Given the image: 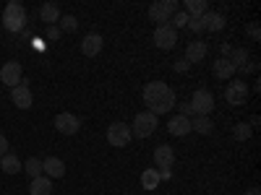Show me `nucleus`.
Here are the masks:
<instances>
[{
	"mask_svg": "<svg viewBox=\"0 0 261 195\" xmlns=\"http://www.w3.org/2000/svg\"><path fill=\"white\" fill-rule=\"evenodd\" d=\"M3 26L11 34L24 31V26H27V8L21 6L18 0H11V3L6 6V11H3Z\"/></svg>",
	"mask_w": 261,
	"mask_h": 195,
	"instance_id": "2",
	"label": "nucleus"
},
{
	"mask_svg": "<svg viewBox=\"0 0 261 195\" xmlns=\"http://www.w3.org/2000/svg\"><path fill=\"white\" fill-rule=\"evenodd\" d=\"M206 52H209V47H206V42H188V47H186V62L191 65V62H201L204 57H206Z\"/></svg>",
	"mask_w": 261,
	"mask_h": 195,
	"instance_id": "16",
	"label": "nucleus"
},
{
	"mask_svg": "<svg viewBox=\"0 0 261 195\" xmlns=\"http://www.w3.org/2000/svg\"><path fill=\"white\" fill-rule=\"evenodd\" d=\"M157 125H160V117H157V115H151V112L146 110V112H139V115L134 117L130 133H134L136 138H149V136L157 130Z\"/></svg>",
	"mask_w": 261,
	"mask_h": 195,
	"instance_id": "4",
	"label": "nucleus"
},
{
	"mask_svg": "<svg viewBox=\"0 0 261 195\" xmlns=\"http://www.w3.org/2000/svg\"><path fill=\"white\" fill-rule=\"evenodd\" d=\"M172 164H175V151H172V146L160 143V146L154 148V167H160V169H170Z\"/></svg>",
	"mask_w": 261,
	"mask_h": 195,
	"instance_id": "12",
	"label": "nucleus"
},
{
	"mask_svg": "<svg viewBox=\"0 0 261 195\" xmlns=\"http://www.w3.org/2000/svg\"><path fill=\"white\" fill-rule=\"evenodd\" d=\"M29 195H53V180L50 177H34L29 182Z\"/></svg>",
	"mask_w": 261,
	"mask_h": 195,
	"instance_id": "21",
	"label": "nucleus"
},
{
	"mask_svg": "<svg viewBox=\"0 0 261 195\" xmlns=\"http://www.w3.org/2000/svg\"><path fill=\"white\" fill-rule=\"evenodd\" d=\"M191 130H193V133H199V136H209L212 130H214V122L209 117L196 115V117H191Z\"/></svg>",
	"mask_w": 261,
	"mask_h": 195,
	"instance_id": "24",
	"label": "nucleus"
},
{
	"mask_svg": "<svg viewBox=\"0 0 261 195\" xmlns=\"http://www.w3.org/2000/svg\"><path fill=\"white\" fill-rule=\"evenodd\" d=\"M251 133H253V127H251L248 122H238V125L232 127V138H235V141H248Z\"/></svg>",
	"mask_w": 261,
	"mask_h": 195,
	"instance_id": "27",
	"label": "nucleus"
},
{
	"mask_svg": "<svg viewBox=\"0 0 261 195\" xmlns=\"http://www.w3.org/2000/svg\"><path fill=\"white\" fill-rule=\"evenodd\" d=\"M79 127H81V120L76 115H71V112H60L55 117V130L63 133V136H76Z\"/></svg>",
	"mask_w": 261,
	"mask_h": 195,
	"instance_id": "10",
	"label": "nucleus"
},
{
	"mask_svg": "<svg viewBox=\"0 0 261 195\" xmlns=\"http://www.w3.org/2000/svg\"><path fill=\"white\" fill-rule=\"evenodd\" d=\"M21 78H24V68H21V62H16V60H8L3 68H0V81H3L8 89H16L21 83Z\"/></svg>",
	"mask_w": 261,
	"mask_h": 195,
	"instance_id": "8",
	"label": "nucleus"
},
{
	"mask_svg": "<svg viewBox=\"0 0 261 195\" xmlns=\"http://www.w3.org/2000/svg\"><path fill=\"white\" fill-rule=\"evenodd\" d=\"M183 11L188 13V18H201L209 11V3H206V0H186Z\"/></svg>",
	"mask_w": 261,
	"mask_h": 195,
	"instance_id": "22",
	"label": "nucleus"
},
{
	"mask_svg": "<svg viewBox=\"0 0 261 195\" xmlns=\"http://www.w3.org/2000/svg\"><path fill=\"white\" fill-rule=\"evenodd\" d=\"M178 107H180V112H178L180 117H188V120H191V117H196V112H193V107H191L188 102H183V104H178Z\"/></svg>",
	"mask_w": 261,
	"mask_h": 195,
	"instance_id": "31",
	"label": "nucleus"
},
{
	"mask_svg": "<svg viewBox=\"0 0 261 195\" xmlns=\"http://www.w3.org/2000/svg\"><path fill=\"white\" fill-rule=\"evenodd\" d=\"M188 104L193 107V112L196 115H201V117H209L212 112H214V94L209 91V89H196L193 91V96L188 99Z\"/></svg>",
	"mask_w": 261,
	"mask_h": 195,
	"instance_id": "5",
	"label": "nucleus"
},
{
	"mask_svg": "<svg viewBox=\"0 0 261 195\" xmlns=\"http://www.w3.org/2000/svg\"><path fill=\"white\" fill-rule=\"evenodd\" d=\"M60 16H63V13H60V8H58L55 3H42V6H39V18L45 21L47 26H55L58 21H60Z\"/></svg>",
	"mask_w": 261,
	"mask_h": 195,
	"instance_id": "19",
	"label": "nucleus"
},
{
	"mask_svg": "<svg viewBox=\"0 0 261 195\" xmlns=\"http://www.w3.org/2000/svg\"><path fill=\"white\" fill-rule=\"evenodd\" d=\"M178 11H180L178 0H157V3L149 6V18L157 21V26H165V24H170V18Z\"/></svg>",
	"mask_w": 261,
	"mask_h": 195,
	"instance_id": "3",
	"label": "nucleus"
},
{
	"mask_svg": "<svg viewBox=\"0 0 261 195\" xmlns=\"http://www.w3.org/2000/svg\"><path fill=\"white\" fill-rule=\"evenodd\" d=\"M160 182H162V180H160V169H157V167L141 172V187H144V190H157Z\"/></svg>",
	"mask_w": 261,
	"mask_h": 195,
	"instance_id": "23",
	"label": "nucleus"
},
{
	"mask_svg": "<svg viewBox=\"0 0 261 195\" xmlns=\"http://www.w3.org/2000/svg\"><path fill=\"white\" fill-rule=\"evenodd\" d=\"M170 177H172L170 169H160V180H170Z\"/></svg>",
	"mask_w": 261,
	"mask_h": 195,
	"instance_id": "36",
	"label": "nucleus"
},
{
	"mask_svg": "<svg viewBox=\"0 0 261 195\" xmlns=\"http://www.w3.org/2000/svg\"><path fill=\"white\" fill-rule=\"evenodd\" d=\"M58 26H60V31H76L79 29V21H76V16H60Z\"/></svg>",
	"mask_w": 261,
	"mask_h": 195,
	"instance_id": "28",
	"label": "nucleus"
},
{
	"mask_svg": "<svg viewBox=\"0 0 261 195\" xmlns=\"http://www.w3.org/2000/svg\"><path fill=\"white\" fill-rule=\"evenodd\" d=\"M42 175L50 177V180H58L65 175V161L58 159V156H50V159H42Z\"/></svg>",
	"mask_w": 261,
	"mask_h": 195,
	"instance_id": "13",
	"label": "nucleus"
},
{
	"mask_svg": "<svg viewBox=\"0 0 261 195\" xmlns=\"http://www.w3.org/2000/svg\"><path fill=\"white\" fill-rule=\"evenodd\" d=\"M248 83L246 81H232V83H227V89H225V99H227V104H232V107H241V104H246L248 102Z\"/></svg>",
	"mask_w": 261,
	"mask_h": 195,
	"instance_id": "7",
	"label": "nucleus"
},
{
	"mask_svg": "<svg viewBox=\"0 0 261 195\" xmlns=\"http://www.w3.org/2000/svg\"><path fill=\"white\" fill-rule=\"evenodd\" d=\"M11 102L18 107V110H29V107L34 104V96H32L29 83H18L16 89H11Z\"/></svg>",
	"mask_w": 261,
	"mask_h": 195,
	"instance_id": "11",
	"label": "nucleus"
},
{
	"mask_svg": "<svg viewBox=\"0 0 261 195\" xmlns=\"http://www.w3.org/2000/svg\"><path fill=\"white\" fill-rule=\"evenodd\" d=\"M167 130H170V136L183 138V136H188V133H191V120H188V117L175 115V117H172V120L167 122Z\"/></svg>",
	"mask_w": 261,
	"mask_h": 195,
	"instance_id": "17",
	"label": "nucleus"
},
{
	"mask_svg": "<svg viewBox=\"0 0 261 195\" xmlns=\"http://www.w3.org/2000/svg\"><path fill=\"white\" fill-rule=\"evenodd\" d=\"M227 60L235 65V71H246V60H248V52L243 50V47H235V50H230V55H227Z\"/></svg>",
	"mask_w": 261,
	"mask_h": 195,
	"instance_id": "25",
	"label": "nucleus"
},
{
	"mask_svg": "<svg viewBox=\"0 0 261 195\" xmlns=\"http://www.w3.org/2000/svg\"><path fill=\"white\" fill-rule=\"evenodd\" d=\"M212 73H214V78H220V81H230L238 71H235V65L227 57H217L212 62Z\"/></svg>",
	"mask_w": 261,
	"mask_h": 195,
	"instance_id": "15",
	"label": "nucleus"
},
{
	"mask_svg": "<svg viewBox=\"0 0 261 195\" xmlns=\"http://www.w3.org/2000/svg\"><path fill=\"white\" fill-rule=\"evenodd\" d=\"M246 34H248V37H251L253 42H261V29H258V24H248Z\"/></svg>",
	"mask_w": 261,
	"mask_h": 195,
	"instance_id": "33",
	"label": "nucleus"
},
{
	"mask_svg": "<svg viewBox=\"0 0 261 195\" xmlns=\"http://www.w3.org/2000/svg\"><path fill=\"white\" fill-rule=\"evenodd\" d=\"M144 104L149 107V112L151 115H167L172 107L178 104V96H175V91L170 89V86L165 83V81H149L146 86H144Z\"/></svg>",
	"mask_w": 261,
	"mask_h": 195,
	"instance_id": "1",
	"label": "nucleus"
},
{
	"mask_svg": "<svg viewBox=\"0 0 261 195\" xmlns=\"http://www.w3.org/2000/svg\"><path fill=\"white\" fill-rule=\"evenodd\" d=\"M188 29H191L193 34H201V31H204V21H201V18H191V21H188Z\"/></svg>",
	"mask_w": 261,
	"mask_h": 195,
	"instance_id": "30",
	"label": "nucleus"
},
{
	"mask_svg": "<svg viewBox=\"0 0 261 195\" xmlns=\"http://www.w3.org/2000/svg\"><path fill=\"white\" fill-rule=\"evenodd\" d=\"M201 21H204V29L206 31H222L225 29V16L222 13H214V11H206L204 16H201Z\"/></svg>",
	"mask_w": 261,
	"mask_h": 195,
	"instance_id": "20",
	"label": "nucleus"
},
{
	"mask_svg": "<svg viewBox=\"0 0 261 195\" xmlns=\"http://www.w3.org/2000/svg\"><path fill=\"white\" fill-rule=\"evenodd\" d=\"M32 42H34V47H37V50H45V42H42V39H39V37H34V39H32Z\"/></svg>",
	"mask_w": 261,
	"mask_h": 195,
	"instance_id": "37",
	"label": "nucleus"
},
{
	"mask_svg": "<svg viewBox=\"0 0 261 195\" xmlns=\"http://www.w3.org/2000/svg\"><path fill=\"white\" fill-rule=\"evenodd\" d=\"M246 195H261V192H258V187H251V190H248Z\"/></svg>",
	"mask_w": 261,
	"mask_h": 195,
	"instance_id": "39",
	"label": "nucleus"
},
{
	"mask_svg": "<svg viewBox=\"0 0 261 195\" xmlns=\"http://www.w3.org/2000/svg\"><path fill=\"white\" fill-rule=\"evenodd\" d=\"M24 172L34 180V177H42V159H37V156H32V159H27L24 161Z\"/></svg>",
	"mask_w": 261,
	"mask_h": 195,
	"instance_id": "26",
	"label": "nucleus"
},
{
	"mask_svg": "<svg viewBox=\"0 0 261 195\" xmlns=\"http://www.w3.org/2000/svg\"><path fill=\"white\" fill-rule=\"evenodd\" d=\"M154 45H157L160 50H172V47L178 45V31L172 29L170 24L157 26V29H154Z\"/></svg>",
	"mask_w": 261,
	"mask_h": 195,
	"instance_id": "9",
	"label": "nucleus"
},
{
	"mask_svg": "<svg viewBox=\"0 0 261 195\" xmlns=\"http://www.w3.org/2000/svg\"><path fill=\"white\" fill-rule=\"evenodd\" d=\"M45 37H47L50 42H58V39L63 37V31H60V26H47V31H45Z\"/></svg>",
	"mask_w": 261,
	"mask_h": 195,
	"instance_id": "32",
	"label": "nucleus"
},
{
	"mask_svg": "<svg viewBox=\"0 0 261 195\" xmlns=\"http://www.w3.org/2000/svg\"><path fill=\"white\" fill-rule=\"evenodd\" d=\"M130 138H134V133H130V125H125V122H113L107 127V143L115 146V148L128 146Z\"/></svg>",
	"mask_w": 261,
	"mask_h": 195,
	"instance_id": "6",
	"label": "nucleus"
},
{
	"mask_svg": "<svg viewBox=\"0 0 261 195\" xmlns=\"http://www.w3.org/2000/svg\"><path fill=\"white\" fill-rule=\"evenodd\" d=\"M230 50H232L230 45H220V52H222V57H227V55H230Z\"/></svg>",
	"mask_w": 261,
	"mask_h": 195,
	"instance_id": "38",
	"label": "nucleus"
},
{
	"mask_svg": "<svg viewBox=\"0 0 261 195\" xmlns=\"http://www.w3.org/2000/svg\"><path fill=\"white\" fill-rule=\"evenodd\" d=\"M170 21H172V24H170V26H172V29H175V31H178V29H183V26H188V21H191V18H188V13H186V11H178V13H175V16H172Z\"/></svg>",
	"mask_w": 261,
	"mask_h": 195,
	"instance_id": "29",
	"label": "nucleus"
},
{
	"mask_svg": "<svg viewBox=\"0 0 261 195\" xmlns=\"http://www.w3.org/2000/svg\"><path fill=\"white\" fill-rule=\"evenodd\" d=\"M6 154H8V138L0 133V156H6Z\"/></svg>",
	"mask_w": 261,
	"mask_h": 195,
	"instance_id": "35",
	"label": "nucleus"
},
{
	"mask_svg": "<svg viewBox=\"0 0 261 195\" xmlns=\"http://www.w3.org/2000/svg\"><path fill=\"white\" fill-rule=\"evenodd\" d=\"M188 68H191V65H188V62H186L183 57H180V60L175 62V73H188Z\"/></svg>",
	"mask_w": 261,
	"mask_h": 195,
	"instance_id": "34",
	"label": "nucleus"
},
{
	"mask_svg": "<svg viewBox=\"0 0 261 195\" xmlns=\"http://www.w3.org/2000/svg\"><path fill=\"white\" fill-rule=\"evenodd\" d=\"M102 47H105V39H102L99 34H86V37L81 39V52H84L86 57H97V55L102 52Z\"/></svg>",
	"mask_w": 261,
	"mask_h": 195,
	"instance_id": "14",
	"label": "nucleus"
},
{
	"mask_svg": "<svg viewBox=\"0 0 261 195\" xmlns=\"http://www.w3.org/2000/svg\"><path fill=\"white\" fill-rule=\"evenodd\" d=\"M0 169H3L6 175H18V172H24V161L8 151L6 156H0Z\"/></svg>",
	"mask_w": 261,
	"mask_h": 195,
	"instance_id": "18",
	"label": "nucleus"
}]
</instances>
